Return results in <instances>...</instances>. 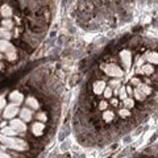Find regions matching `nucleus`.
Segmentation results:
<instances>
[{
	"label": "nucleus",
	"instance_id": "1",
	"mask_svg": "<svg viewBox=\"0 0 158 158\" xmlns=\"http://www.w3.org/2000/svg\"><path fill=\"white\" fill-rule=\"evenodd\" d=\"M0 142L6 148H9V149L17 152H25L29 149L27 141L21 140V138H16L15 136H6L3 133H0Z\"/></svg>",
	"mask_w": 158,
	"mask_h": 158
},
{
	"label": "nucleus",
	"instance_id": "2",
	"mask_svg": "<svg viewBox=\"0 0 158 158\" xmlns=\"http://www.w3.org/2000/svg\"><path fill=\"white\" fill-rule=\"evenodd\" d=\"M102 70L104 71L108 77L112 78H123L124 77V71L121 70V67H118L115 63H108V65H103Z\"/></svg>",
	"mask_w": 158,
	"mask_h": 158
},
{
	"label": "nucleus",
	"instance_id": "3",
	"mask_svg": "<svg viewBox=\"0 0 158 158\" xmlns=\"http://www.w3.org/2000/svg\"><path fill=\"white\" fill-rule=\"evenodd\" d=\"M19 106L15 104V103H11V104H7L4 107L3 110V118H6V120H11L15 116L19 113Z\"/></svg>",
	"mask_w": 158,
	"mask_h": 158
},
{
	"label": "nucleus",
	"instance_id": "4",
	"mask_svg": "<svg viewBox=\"0 0 158 158\" xmlns=\"http://www.w3.org/2000/svg\"><path fill=\"white\" fill-rule=\"evenodd\" d=\"M9 127H12L17 133H25L27 132V124L24 120H21V118H15V117L11 118Z\"/></svg>",
	"mask_w": 158,
	"mask_h": 158
},
{
	"label": "nucleus",
	"instance_id": "5",
	"mask_svg": "<svg viewBox=\"0 0 158 158\" xmlns=\"http://www.w3.org/2000/svg\"><path fill=\"white\" fill-rule=\"evenodd\" d=\"M120 59H121V63L123 66H124V69H129L131 65H132V53L129 50H121L120 52Z\"/></svg>",
	"mask_w": 158,
	"mask_h": 158
},
{
	"label": "nucleus",
	"instance_id": "6",
	"mask_svg": "<svg viewBox=\"0 0 158 158\" xmlns=\"http://www.w3.org/2000/svg\"><path fill=\"white\" fill-rule=\"evenodd\" d=\"M11 52H16V48H15L8 40L0 38V53L2 54H7Z\"/></svg>",
	"mask_w": 158,
	"mask_h": 158
},
{
	"label": "nucleus",
	"instance_id": "7",
	"mask_svg": "<svg viewBox=\"0 0 158 158\" xmlns=\"http://www.w3.org/2000/svg\"><path fill=\"white\" fill-rule=\"evenodd\" d=\"M9 100H11V103H15V104L20 106L24 102V95L20 91H13V92H11V95H9Z\"/></svg>",
	"mask_w": 158,
	"mask_h": 158
},
{
	"label": "nucleus",
	"instance_id": "8",
	"mask_svg": "<svg viewBox=\"0 0 158 158\" xmlns=\"http://www.w3.org/2000/svg\"><path fill=\"white\" fill-rule=\"evenodd\" d=\"M19 113H20V117H21V120H24V121H31L32 120V117H33V111L31 110V108H23V110H20L19 111Z\"/></svg>",
	"mask_w": 158,
	"mask_h": 158
},
{
	"label": "nucleus",
	"instance_id": "9",
	"mask_svg": "<svg viewBox=\"0 0 158 158\" xmlns=\"http://www.w3.org/2000/svg\"><path fill=\"white\" fill-rule=\"evenodd\" d=\"M44 131H45V125H44V123L42 121H38L37 123H33V125H32V132H33V135L34 136H41Z\"/></svg>",
	"mask_w": 158,
	"mask_h": 158
},
{
	"label": "nucleus",
	"instance_id": "10",
	"mask_svg": "<svg viewBox=\"0 0 158 158\" xmlns=\"http://www.w3.org/2000/svg\"><path fill=\"white\" fill-rule=\"evenodd\" d=\"M104 88H106V82L104 81H96L95 83H94V86H92L94 94H96V95H100V94H103Z\"/></svg>",
	"mask_w": 158,
	"mask_h": 158
},
{
	"label": "nucleus",
	"instance_id": "11",
	"mask_svg": "<svg viewBox=\"0 0 158 158\" xmlns=\"http://www.w3.org/2000/svg\"><path fill=\"white\" fill-rule=\"evenodd\" d=\"M0 13H2V16L4 19H11L13 15V11L8 4H4V6H2V8H0Z\"/></svg>",
	"mask_w": 158,
	"mask_h": 158
},
{
	"label": "nucleus",
	"instance_id": "12",
	"mask_svg": "<svg viewBox=\"0 0 158 158\" xmlns=\"http://www.w3.org/2000/svg\"><path fill=\"white\" fill-rule=\"evenodd\" d=\"M27 107H29L31 110H38L40 103L37 102V99H36V98L29 96V98H27Z\"/></svg>",
	"mask_w": 158,
	"mask_h": 158
},
{
	"label": "nucleus",
	"instance_id": "13",
	"mask_svg": "<svg viewBox=\"0 0 158 158\" xmlns=\"http://www.w3.org/2000/svg\"><path fill=\"white\" fill-rule=\"evenodd\" d=\"M136 87H137L138 90H140L142 94H144L145 96L150 95V94H152V91H153V88H152V87H149L148 85H145V83H141V82H140V85H138V86H136Z\"/></svg>",
	"mask_w": 158,
	"mask_h": 158
},
{
	"label": "nucleus",
	"instance_id": "14",
	"mask_svg": "<svg viewBox=\"0 0 158 158\" xmlns=\"http://www.w3.org/2000/svg\"><path fill=\"white\" fill-rule=\"evenodd\" d=\"M145 59L146 61H149V63H152V65H157V62H158V56H157V53L156 52H153V53H148L145 54Z\"/></svg>",
	"mask_w": 158,
	"mask_h": 158
},
{
	"label": "nucleus",
	"instance_id": "15",
	"mask_svg": "<svg viewBox=\"0 0 158 158\" xmlns=\"http://www.w3.org/2000/svg\"><path fill=\"white\" fill-rule=\"evenodd\" d=\"M153 71H154V69H153L152 63L150 65H142V67H140V70H138L140 74H146V75H150V74H153Z\"/></svg>",
	"mask_w": 158,
	"mask_h": 158
},
{
	"label": "nucleus",
	"instance_id": "16",
	"mask_svg": "<svg viewBox=\"0 0 158 158\" xmlns=\"http://www.w3.org/2000/svg\"><path fill=\"white\" fill-rule=\"evenodd\" d=\"M113 118H115V113H113V111L104 110V112H103V120L107 121V123H110V121L113 120Z\"/></svg>",
	"mask_w": 158,
	"mask_h": 158
},
{
	"label": "nucleus",
	"instance_id": "17",
	"mask_svg": "<svg viewBox=\"0 0 158 158\" xmlns=\"http://www.w3.org/2000/svg\"><path fill=\"white\" fill-rule=\"evenodd\" d=\"M2 133L6 135V136H16L17 135V132L15 131L12 127H7V125L2 128Z\"/></svg>",
	"mask_w": 158,
	"mask_h": 158
},
{
	"label": "nucleus",
	"instance_id": "18",
	"mask_svg": "<svg viewBox=\"0 0 158 158\" xmlns=\"http://www.w3.org/2000/svg\"><path fill=\"white\" fill-rule=\"evenodd\" d=\"M0 36H2V38H4V40H11L12 38V33H11V31L9 29H6V28H0Z\"/></svg>",
	"mask_w": 158,
	"mask_h": 158
},
{
	"label": "nucleus",
	"instance_id": "19",
	"mask_svg": "<svg viewBox=\"0 0 158 158\" xmlns=\"http://www.w3.org/2000/svg\"><path fill=\"white\" fill-rule=\"evenodd\" d=\"M133 94H135V98H136V100H138V102H144L145 100V95H144V94H142L140 90H138V88L136 87L135 88V90H133Z\"/></svg>",
	"mask_w": 158,
	"mask_h": 158
},
{
	"label": "nucleus",
	"instance_id": "20",
	"mask_svg": "<svg viewBox=\"0 0 158 158\" xmlns=\"http://www.w3.org/2000/svg\"><path fill=\"white\" fill-rule=\"evenodd\" d=\"M2 25H3V28H6V29H9V31H11V29L13 28V21L11 19H4L3 21H2Z\"/></svg>",
	"mask_w": 158,
	"mask_h": 158
},
{
	"label": "nucleus",
	"instance_id": "21",
	"mask_svg": "<svg viewBox=\"0 0 158 158\" xmlns=\"http://www.w3.org/2000/svg\"><path fill=\"white\" fill-rule=\"evenodd\" d=\"M123 103H124L125 108H128V110H132V108L135 107V100H133L132 98H125L124 100H123Z\"/></svg>",
	"mask_w": 158,
	"mask_h": 158
},
{
	"label": "nucleus",
	"instance_id": "22",
	"mask_svg": "<svg viewBox=\"0 0 158 158\" xmlns=\"http://www.w3.org/2000/svg\"><path fill=\"white\" fill-rule=\"evenodd\" d=\"M4 57L7 58V61H9V62H13V61H16V58H17V54H16V52H11V53H7V54H4Z\"/></svg>",
	"mask_w": 158,
	"mask_h": 158
},
{
	"label": "nucleus",
	"instance_id": "23",
	"mask_svg": "<svg viewBox=\"0 0 158 158\" xmlns=\"http://www.w3.org/2000/svg\"><path fill=\"white\" fill-rule=\"evenodd\" d=\"M118 116L123 117V118H127V117L131 116V111L128 110V108H123V110L118 111Z\"/></svg>",
	"mask_w": 158,
	"mask_h": 158
},
{
	"label": "nucleus",
	"instance_id": "24",
	"mask_svg": "<svg viewBox=\"0 0 158 158\" xmlns=\"http://www.w3.org/2000/svg\"><path fill=\"white\" fill-rule=\"evenodd\" d=\"M117 94H118V96H120L121 100H124L125 98H128V94H127V90H125V87H120V88H117Z\"/></svg>",
	"mask_w": 158,
	"mask_h": 158
},
{
	"label": "nucleus",
	"instance_id": "25",
	"mask_svg": "<svg viewBox=\"0 0 158 158\" xmlns=\"http://www.w3.org/2000/svg\"><path fill=\"white\" fill-rule=\"evenodd\" d=\"M103 95H104L106 99H111V96L113 95V90H112L111 87H107V86H106L104 91H103Z\"/></svg>",
	"mask_w": 158,
	"mask_h": 158
},
{
	"label": "nucleus",
	"instance_id": "26",
	"mask_svg": "<svg viewBox=\"0 0 158 158\" xmlns=\"http://www.w3.org/2000/svg\"><path fill=\"white\" fill-rule=\"evenodd\" d=\"M120 83H121V79H115V81H111L110 87L112 88V90H117V87L120 86Z\"/></svg>",
	"mask_w": 158,
	"mask_h": 158
},
{
	"label": "nucleus",
	"instance_id": "27",
	"mask_svg": "<svg viewBox=\"0 0 158 158\" xmlns=\"http://www.w3.org/2000/svg\"><path fill=\"white\" fill-rule=\"evenodd\" d=\"M36 118H37L38 121H42V123H44V121L48 120V116H46L45 112H38L37 115H36Z\"/></svg>",
	"mask_w": 158,
	"mask_h": 158
},
{
	"label": "nucleus",
	"instance_id": "28",
	"mask_svg": "<svg viewBox=\"0 0 158 158\" xmlns=\"http://www.w3.org/2000/svg\"><path fill=\"white\" fill-rule=\"evenodd\" d=\"M7 106V100H6V96L4 95H0V111L4 110V107Z\"/></svg>",
	"mask_w": 158,
	"mask_h": 158
},
{
	"label": "nucleus",
	"instance_id": "29",
	"mask_svg": "<svg viewBox=\"0 0 158 158\" xmlns=\"http://www.w3.org/2000/svg\"><path fill=\"white\" fill-rule=\"evenodd\" d=\"M107 107H108V103L106 100H102L100 103H99V110H100V111L107 110Z\"/></svg>",
	"mask_w": 158,
	"mask_h": 158
},
{
	"label": "nucleus",
	"instance_id": "30",
	"mask_svg": "<svg viewBox=\"0 0 158 158\" xmlns=\"http://www.w3.org/2000/svg\"><path fill=\"white\" fill-rule=\"evenodd\" d=\"M140 79H138V78H132L131 79V85H133V86H138V85H140Z\"/></svg>",
	"mask_w": 158,
	"mask_h": 158
},
{
	"label": "nucleus",
	"instance_id": "31",
	"mask_svg": "<svg viewBox=\"0 0 158 158\" xmlns=\"http://www.w3.org/2000/svg\"><path fill=\"white\" fill-rule=\"evenodd\" d=\"M8 157H9V154L4 152V149H3V150H0V158H8Z\"/></svg>",
	"mask_w": 158,
	"mask_h": 158
},
{
	"label": "nucleus",
	"instance_id": "32",
	"mask_svg": "<svg viewBox=\"0 0 158 158\" xmlns=\"http://www.w3.org/2000/svg\"><path fill=\"white\" fill-rule=\"evenodd\" d=\"M111 104L113 107H117L118 106V100H117V99H111Z\"/></svg>",
	"mask_w": 158,
	"mask_h": 158
},
{
	"label": "nucleus",
	"instance_id": "33",
	"mask_svg": "<svg viewBox=\"0 0 158 158\" xmlns=\"http://www.w3.org/2000/svg\"><path fill=\"white\" fill-rule=\"evenodd\" d=\"M6 125H7V121H3L2 124H0V127H2V128H3V127H6Z\"/></svg>",
	"mask_w": 158,
	"mask_h": 158
},
{
	"label": "nucleus",
	"instance_id": "34",
	"mask_svg": "<svg viewBox=\"0 0 158 158\" xmlns=\"http://www.w3.org/2000/svg\"><path fill=\"white\" fill-rule=\"evenodd\" d=\"M2 69H3V65H2V62H0V70H2Z\"/></svg>",
	"mask_w": 158,
	"mask_h": 158
},
{
	"label": "nucleus",
	"instance_id": "35",
	"mask_svg": "<svg viewBox=\"0 0 158 158\" xmlns=\"http://www.w3.org/2000/svg\"><path fill=\"white\" fill-rule=\"evenodd\" d=\"M2 58H3V54H2V53H0V59H2Z\"/></svg>",
	"mask_w": 158,
	"mask_h": 158
},
{
	"label": "nucleus",
	"instance_id": "36",
	"mask_svg": "<svg viewBox=\"0 0 158 158\" xmlns=\"http://www.w3.org/2000/svg\"><path fill=\"white\" fill-rule=\"evenodd\" d=\"M0 38H2V36H0Z\"/></svg>",
	"mask_w": 158,
	"mask_h": 158
}]
</instances>
